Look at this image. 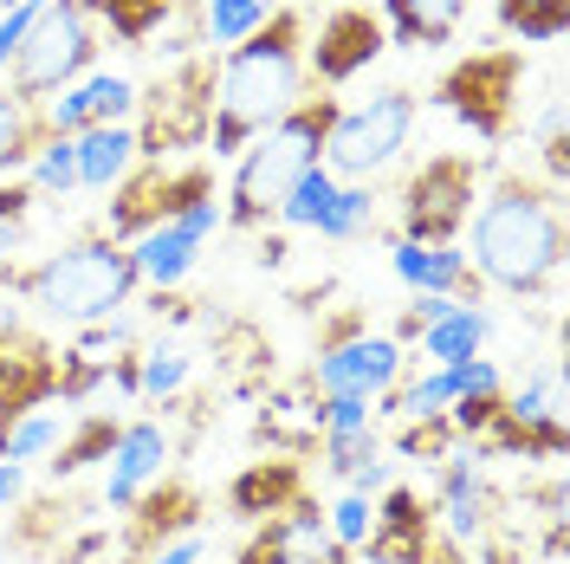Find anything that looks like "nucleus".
<instances>
[{
	"instance_id": "nucleus-46",
	"label": "nucleus",
	"mask_w": 570,
	"mask_h": 564,
	"mask_svg": "<svg viewBox=\"0 0 570 564\" xmlns=\"http://www.w3.org/2000/svg\"><path fill=\"white\" fill-rule=\"evenodd\" d=\"M13 253H20V227L0 221V266H13Z\"/></svg>"
},
{
	"instance_id": "nucleus-8",
	"label": "nucleus",
	"mask_w": 570,
	"mask_h": 564,
	"mask_svg": "<svg viewBox=\"0 0 570 564\" xmlns=\"http://www.w3.org/2000/svg\"><path fill=\"white\" fill-rule=\"evenodd\" d=\"M402 363H409V351H402L395 338L370 331L363 312H344V318L324 324L305 383L318 389V396H370V402H376V396H390V389L402 383Z\"/></svg>"
},
{
	"instance_id": "nucleus-9",
	"label": "nucleus",
	"mask_w": 570,
	"mask_h": 564,
	"mask_svg": "<svg viewBox=\"0 0 570 564\" xmlns=\"http://www.w3.org/2000/svg\"><path fill=\"white\" fill-rule=\"evenodd\" d=\"M519 85H525V59L512 46H487V52H473V59H461L448 71L434 98H441L448 117H461L480 143H499V137H512V124H519Z\"/></svg>"
},
{
	"instance_id": "nucleus-16",
	"label": "nucleus",
	"mask_w": 570,
	"mask_h": 564,
	"mask_svg": "<svg viewBox=\"0 0 570 564\" xmlns=\"http://www.w3.org/2000/svg\"><path fill=\"white\" fill-rule=\"evenodd\" d=\"M493 480L480 474V460L473 455H448L441 460V480H434V513H441V532H448V545H487L499 526L493 513Z\"/></svg>"
},
{
	"instance_id": "nucleus-13",
	"label": "nucleus",
	"mask_w": 570,
	"mask_h": 564,
	"mask_svg": "<svg viewBox=\"0 0 570 564\" xmlns=\"http://www.w3.org/2000/svg\"><path fill=\"white\" fill-rule=\"evenodd\" d=\"M390 52V33L370 7H337L318 20V39H305V71H318V85H351L356 71H370Z\"/></svg>"
},
{
	"instance_id": "nucleus-23",
	"label": "nucleus",
	"mask_w": 570,
	"mask_h": 564,
	"mask_svg": "<svg viewBox=\"0 0 570 564\" xmlns=\"http://www.w3.org/2000/svg\"><path fill=\"white\" fill-rule=\"evenodd\" d=\"M292 499H305V467L298 460H253V467L234 474V487H227L234 519H273Z\"/></svg>"
},
{
	"instance_id": "nucleus-18",
	"label": "nucleus",
	"mask_w": 570,
	"mask_h": 564,
	"mask_svg": "<svg viewBox=\"0 0 570 564\" xmlns=\"http://www.w3.org/2000/svg\"><path fill=\"white\" fill-rule=\"evenodd\" d=\"M195 519H202V494H195V487H181V480L142 487V499L130 506V526H124L130 564H142L149 552H163V545H176V538H188Z\"/></svg>"
},
{
	"instance_id": "nucleus-4",
	"label": "nucleus",
	"mask_w": 570,
	"mask_h": 564,
	"mask_svg": "<svg viewBox=\"0 0 570 564\" xmlns=\"http://www.w3.org/2000/svg\"><path fill=\"white\" fill-rule=\"evenodd\" d=\"M331 117H337V98L318 91V98H305L298 110H285L273 130H259V137L234 156V182H227V195H220L227 227H266V221L279 214L285 188L305 176V169H318Z\"/></svg>"
},
{
	"instance_id": "nucleus-5",
	"label": "nucleus",
	"mask_w": 570,
	"mask_h": 564,
	"mask_svg": "<svg viewBox=\"0 0 570 564\" xmlns=\"http://www.w3.org/2000/svg\"><path fill=\"white\" fill-rule=\"evenodd\" d=\"M415 124H422V98L409 85H383L363 105H337L318 163L331 169V182H370L376 188V176H390L402 163Z\"/></svg>"
},
{
	"instance_id": "nucleus-37",
	"label": "nucleus",
	"mask_w": 570,
	"mask_h": 564,
	"mask_svg": "<svg viewBox=\"0 0 570 564\" xmlns=\"http://www.w3.org/2000/svg\"><path fill=\"white\" fill-rule=\"evenodd\" d=\"M454 441H461V435H454V422H448V416H415V422H402V435H395V455L402 460H448V455H461V448H454Z\"/></svg>"
},
{
	"instance_id": "nucleus-22",
	"label": "nucleus",
	"mask_w": 570,
	"mask_h": 564,
	"mask_svg": "<svg viewBox=\"0 0 570 564\" xmlns=\"http://www.w3.org/2000/svg\"><path fill=\"white\" fill-rule=\"evenodd\" d=\"M318 435H324V396L312 383H292L266 396V409H259V441L266 448L305 455V448H318Z\"/></svg>"
},
{
	"instance_id": "nucleus-15",
	"label": "nucleus",
	"mask_w": 570,
	"mask_h": 564,
	"mask_svg": "<svg viewBox=\"0 0 570 564\" xmlns=\"http://www.w3.org/2000/svg\"><path fill=\"white\" fill-rule=\"evenodd\" d=\"M499 409L512 416V428L532 441V460H564V357L532 363L512 396H499Z\"/></svg>"
},
{
	"instance_id": "nucleus-6",
	"label": "nucleus",
	"mask_w": 570,
	"mask_h": 564,
	"mask_svg": "<svg viewBox=\"0 0 570 564\" xmlns=\"http://www.w3.org/2000/svg\"><path fill=\"white\" fill-rule=\"evenodd\" d=\"M98 52H105V27L91 20V7L85 0H46V13L33 20L27 46L7 66V98L46 105V98L71 91L85 71L98 66Z\"/></svg>"
},
{
	"instance_id": "nucleus-43",
	"label": "nucleus",
	"mask_w": 570,
	"mask_h": 564,
	"mask_svg": "<svg viewBox=\"0 0 570 564\" xmlns=\"http://www.w3.org/2000/svg\"><path fill=\"white\" fill-rule=\"evenodd\" d=\"M27 214H33V188H27V182H7V188H0V221L27 227Z\"/></svg>"
},
{
	"instance_id": "nucleus-28",
	"label": "nucleus",
	"mask_w": 570,
	"mask_h": 564,
	"mask_svg": "<svg viewBox=\"0 0 570 564\" xmlns=\"http://www.w3.org/2000/svg\"><path fill=\"white\" fill-rule=\"evenodd\" d=\"M85 7H91L98 27H110V39H124V46H149L181 0H85Z\"/></svg>"
},
{
	"instance_id": "nucleus-3",
	"label": "nucleus",
	"mask_w": 570,
	"mask_h": 564,
	"mask_svg": "<svg viewBox=\"0 0 570 564\" xmlns=\"http://www.w3.org/2000/svg\"><path fill=\"white\" fill-rule=\"evenodd\" d=\"M0 285L7 292H27L46 318H59V324H98V318H117L130 299H137V260L124 241H110V234H85V241H71V247L46 253L33 273H13V266H0Z\"/></svg>"
},
{
	"instance_id": "nucleus-7",
	"label": "nucleus",
	"mask_w": 570,
	"mask_h": 564,
	"mask_svg": "<svg viewBox=\"0 0 570 564\" xmlns=\"http://www.w3.org/2000/svg\"><path fill=\"white\" fill-rule=\"evenodd\" d=\"M487 188V163L466 149H441L428 156L415 176L402 182V234L395 241H422V247H454V234L466 227V214Z\"/></svg>"
},
{
	"instance_id": "nucleus-42",
	"label": "nucleus",
	"mask_w": 570,
	"mask_h": 564,
	"mask_svg": "<svg viewBox=\"0 0 570 564\" xmlns=\"http://www.w3.org/2000/svg\"><path fill=\"white\" fill-rule=\"evenodd\" d=\"M383 487H395V460H383V455H370L363 467H351V474H344V494H363V499H376Z\"/></svg>"
},
{
	"instance_id": "nucleus-40",
	"label": "nucleus",
	"mask_w": 570,
	"mask_h": 564,
	"mask_svg": "<svg viewBox=\"0 0 570 564\" xmlns=\"http://www.w3.org/2000/svg\"><path fill=\"white\" fill-rule=\"evenodd\" d=\"M363 428H376V402L370 396H324V435H363Z\"/></svg>"
},
{
	"instance_id": "nucleus-29",
	"label": "nucleus",
	"mask_w": 570,
	"mask_h": 564,
	"mask_svg": "<svg viewBox=\"0 0 570 564\" xmlns=\"http://www.w3.org/2000/svg\"><path fill=\"white\" fill-rule=\"evenodd\" d=\"M59 435H66V409H27V416H13V422H0V460H39L59 448Z\"/></svg>"
},
{
	"instance_id": "nucleus-45",
	"label": "nucleus",
	"mask_w": 570,
	"mask_h": 564,
	"mask_svg": "<svg viewBox=\"0 0 570 564\" xmlns=\"http://www.w3.org/2000/svg\"><path fill=\"white\" fill-rule=\"evenodd\" d=\"M20 494H27V474H20L13 460H0V513H7V506H20Z\"/></svg>"
},
{
	"instance_id": "nucleus-11",
	"label": "nucleus",
	"mask_w": 570,
	"mask_h": 564,
	"mask_svg": "<svg viewBox=\"0 0 570 564\" xmlns=\"http://www.w3.org/2000/svg\"><path fill=\"white\" fill-rule=\"evenodd\" d=\"M214 195V176L208 169H163V163H149V169H130V176L117 182V202H110V241H137L149 227H163V221H176L188 202H202Z\"/></svg>"
},
{
	"instance_id": "nucleus-30",
	"label": "nucleus",
	"mask_w": 570,
	"mask_h": 564,
	"mask_svg": "<svg viewBox=\"0 0 570 564\" xmlns=\"http://www.w3.org/2000/svg\"><path fill=\"white\" fill-rule=\"evenodd\" d=\"M188 377H195V357L181 351L176 338H163V344L137 351V396L142 402H169V396H181Z\"/></svg>"
},
{
	"instance_id": "nucleus-24",
	"label": "nucleus",
	"mask_w": 570,
	"mask_h": 564,
	"mask_svg": "<svg viewBox=\"0 0 570 564\" xmlns=\"http://www.w3.org/2000/svg\"><path fill=\"white\" fill-rule=\"evenodd\" d=\"M466 7L473 0H383V33H395V46H415V52H434L466 27Z\"/></svg>"
},
{
	"instance_id": "nucleus-38",
	"label": "nucleus",
	"mask_w": 570,
	"mask_h": 564,
	"mask_svg": "<svg viewBox=\"0 0 570 564\" xmlns=\"http://www.w3.org/2000/svg\"><path fill=\"white\" fill-rule=\"evenodd\" d=\"M370 519H376V499H363V494H337L324 506V526H331V538H337L344 552H356V545L370 538Z\"/></svg>"
},
{
	"instance_id": "nucleus-31",
	"label": "nucleus",
	"mask_w": 570,
	"mask_h": 564,
	"mask_svg": "<svg viewBox=\"0 0 570 564\" xmlns=\"http://www.w3.org/2000/svg\"><path fill=\"white\" fill-rule=\"evenodd\" d=\"M71 91H78V105H85L91 124H130L137 117V98H142L124 71H85Z\"/></svg>"
},
{
	"instance_id": "nucleus-44",
	"label": "nucleus",
	"mask_w": 570,
	"mask_h": 564,
	"mask_svg": "<svg viewBox=\"0 0 570 564\" xmlns=\"http://www.w3.org/2000/svg\"><path fill=\"white\" fill-rule=\"evenodd\" d=\"M142 564H202V538L188 532V538H176V545H163V552H149Z\"/></svg>"
},
{
	"instance_id": "nucleus-32",
	"label": "nucleus",
	"mask_w": 570,
	"mask_h": 564,
	"mask_svg": "<svg viewBox=\"0 0 570 564\" xmlns=\"http://www.w3.org/2000/svg\"><path fill=\"white\" fill-rule=\"evenodd\" d=\"M46 137H52V130H46L39 105H20V98L0 91V169H27Z\"/></svg>"
},
{
	"instance_id": "nucleus-34",
	"label": "nucleus",
	"mask_w": 570,
	"mask_h": 564,
	"mask_svg": "<svg viewBox=\"0 0 570 564\" xmlns=\"http://www.w3.org/2000/svg\"><path fill=\"white\" fill-rule=\"evenodd\" d=\"M27 188L46 195V202H66L78 195V156H71V137H46L27 163Z\"/></svg>"
},
{
	"instance_id": "nucleus-41",
	"label": "nucleus",
	"mask_w": 570,
	"mask_h": 564,
	"mask_svg": "<svg viewBox=\"0 0 570 564\" xmlns=\"http://www.w3.org/2000/svg\"><path fill=\"white\" fill-rule=\"evenodd\" d=\"M39 13H46V0H13V7H0V71L13 66V52L27 46Z\"/></svg>"
},
{
	"instance_id": "nucleus-2",
	"label": "nucleus",
	"mask_w": 570,
	"mask_h": 564,
	"mask_svg": "<svg viewBox=\"0 0 570 564\" xmlns=\"http://www.w3.org/2000/svg\"><path fill=\"white\" fill-rule=\"evenodd\" d=\"M473 247L466 266L473 280L505 292V299H538L551 292L564 273V195L544 188L532 176H499L493 188H480V202L466 214Z\"/></svg>"
},
{
	"instance_id": "nucleus-27",
	"label": "nucleus",
	"mask_w": 570,
	"mask_h": 564,
	"mask_svg": "<svg viewBox=\"0 0 570 564\" xmlns=\"http://www.w3.org/2000/svg\"><path fill=\"white\" fill-rule=\"evenodd\" d=\"M279 0H202V46H214V52H234L247 33H259L266 27V13H273Z\"/></svg>"
},
{
	"instance_id": "nucleus-35",
	"label": "nucleus",
	"mask_w": 570,
	"mask_h": 564,
	"mask_svg": "<svg viewBox=\"0 0 570 564\" xmlns=\"http://www.w3.org/2000/svg\"><path fill=\"white\" fill-rule=\"evenodd\" d=\"M499 27L525 46H551L564 39V0H499Z\"/></svg>"
},
{
	"instance_id": "nucleus-10",
	"label": "nucleus",
	"mask_w": 570,
	"mask_h": 564,
	"mask_svg": "<svg viewBox=\"0 0 570 564\" xmlns=\"http://www.w3.org/2000/svg\"><path fill=\"white\" fill-rule=\"evenodd\" d=\"M149 105V124L137 130V163H163L176 149H202L214 117V59H176L169 78H156V91L137 98Z\"/></svg>"
},
{
	"instance_id": "nucleus-33",
	"label": "nucleus",
	"mask_w": 570,
	"mask_h": 564,
	"mask_svg": "<svg viewBox=\"0 0 570 564\" xmlns=\"http://www.w3.org/2000/svg\"><path fill=\"white\" fill-rule=\"evenodd\" d=\"M370 221H376V188L370 182H337V195H331V208L318 214V241H356V234H370Z\"/></svg>"
},
{
	"instance_id": "nucleus-21",
	"label": "nucleus",
	"mask_w": 570,
	"mask_h": 564,
	"mask_svg": "<svg viewBox=\"0 0 570 564\" xmlns=\"http://www.w3.org/2000/svg\"><path fill=\"white\" fill-rule=\"evenodd\" d=\"M71 156H78V188L85 195H110L137 169V130L130 124H85L71 137Z\"/></svg>"
},
{
	"instance_id": "nucleus-17",
	"label": "nucleus",
	"mask_w": 570,
	"mask_h": 564,
	"mask_svg": "<svg viewBox=\"0 0 570 564\" xmlns=\"http://www.w3.org/2000/svg\"><path fill=\"white\" fill-rule=\"evenodd\" d=\"M169 455H176V441H169V428L163 422H124L117 428V448H110V480H105V506L110 513H130L142 499V487H156L163 474H169Z\"/></svg>"
},
{
	"instance_id": "nucleus-47",
	"label": "nucleus",
	"mask_w": 570,
	"mask_h": 564,
	"mask_svg": "<svg viewBox=\"0 0 570 564\" xmlns=\"http://www.w3.org/2000/svg\"><path fill=\"white\" fill-rule=\"evenodd\" d=\"M253 260H259V266H285V241H279V234H273V241H259Z\"/></svg>"
},
{
	"instance_id": "nucleus-1",
	"label": "nucleus",
	"mask_w": 570,
	"mask_h": 564,
	"mask_svg": "<svg viewBox=\"0 0 570 564\" xmlns=\"http://www.w3.org/2000/svg\"><path fill=\"white\" fill-rule=\"evenodd\" d=\"M305 71V13L298 7H273L266 27L247 33L234 52L214 59V117H208V143L214 163H234L259 130H273L285 110H298L312 91Z\"/></svg>"
},
{
	"instance_id": "nucleus-25",
	"label": "nucleus",
	"mask_w": 570,
	"mask_h": 564,
	"mask_svg": "<svg viewBox=\"0 0 570 564\" xmlns=\"http://www.w3.org/2000/svg\"><path fill=\"white\" fill-rule=\"evenodd\" d=\"M487 338H493V312L487 305H454L441 324L422 331V357L428 363H466V357H487Z\"/></svg>"
},
{
	"instance_id": "nucleus-48",
	"label": "nucleus",
	"mask_w": 570,
	"mask_h": 564,
	"mask_svg": "<svg viewBox=\"0 0 570 564\" xmlns=\"http://www.w3.org/2000/svg\"><path fill=\"white\" fill-rule=\"evenodd\" d=\"M428 564H466V558H461V545H448V538H441V552H434Z\"/></svg>"
},
{
	"instance_id": "nucleus-26",
	"label": "nucleus",
	"mask_w": 570,
	"mask_h": 564,
	"mask_svg": "<svg viewBox=\"0 0 570 564\" xmlns=\"http://www.w3.org/2000/svg\"><path fill=\"white\" fill-rule=\"evenodd\" d=\"M117 416H105V409H78V422H66V435H59V448H52V480H71V474H85L91 460H110V448H117Z\"/></svg>"
},
{
	"instance_id": "nucleus-36",
	"label": "nucleus",
	"mask_w": 570,
	"mask_h": 564,
	"mask_svg": "<svg viewBox=\"0 0 570 564\" xmlns=\"http://www.w3.org/2000/svg\"><path fill=\"white\" fill-rule=\"evenodd\" d=\"M331 195H337V182H331V169H305V176L292 182V188H285V202H279V214H273V221H279V227H305V234H312V227H318V214L331 208Z\"/></svg>"
},
{
	"instance_id": "nucleus-19",
	"label": "nucleus",
	"mask_w": 570,
	"mask_h": 564,
	"mask_svg": "<svg viewBox=\"0 0 570 564\" xmlns=\"http://www.w3.org/2000/svg\"><path fill=\"white\" fill-rule=\"evenodd\" d=\"M390 266H395V280L409 285V292H448V299H461V305H480V292H487V285L473 280V266H466L461 247H422V241H395V247H390Z\"/></svg>"
},
{
	"instance_id": "nucleus-12",
	"label": "nucleus",
	"mask_w": 570,
	"mask_h": 564,
	"mask_svg": "<svg viewBox=\"0 0 570 564\" xmlns=\"http://www.w3.org/2000/svg\"><path fill=\"white\" fill-rule=\"evenodd\" d=\"M234 564H351V552L331 538L324 506L305 494V499H292L285 513H273L266 526L253 532Z\"/></svg>"
},
{
	"instance_id": "nucleus-39",
	"label": "nucleus",
	"mask_w": 570,
	"mask_h": 564,
	"mask_svg": "<svg viewBox=\"0 0 570 564\" xmlns=\"http://www.w3.org/2000/svg\"><path fill=\"white\" fill-rule=\"evenodd\" d=\"M318 455H324V474H351V467H363L370 455H383V441H376V428H363V435H324L318 441Z\"/></svg>"
},
{
	"instance_id": "nucleus-20",
	"label": "nucleus",
	"mask_w": 570,
	"mask_h": 564,
	"mask_svg": "<svg viewBox=\"0 0 570 564\" xmlns=\"http://www.w3.org/2000/svg\"><path fill=\"white\" fill-rule=\"evenodd\" d=\"M202 241L208 234H195L188 221H163V227H149V234H137L130 241V260H137V280L149 285V292H176L188 273H195V260H202Z\"/></svg>"
},
{
	"instance_id": "nucleus-14",
	"label": "nucleus",
	"mask_w": 570,
	"mask_h": 564,
	"mask_svg": "<svg viewBox=\"0 0 570 564\" xmlns=\"http://www.w3.org/2000/svg\"><path fill=\"white\" fill-rule=\"evenodd\" d=\"M370 564H428L441 552V532H434V506L415 487H383L376 494V519L370 538L356 545Z\"/></svg>"
}]
</instances>
